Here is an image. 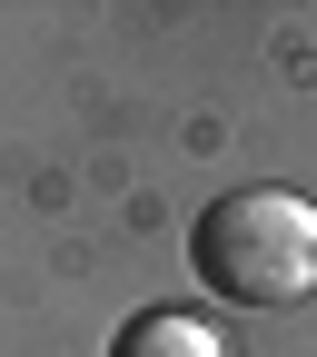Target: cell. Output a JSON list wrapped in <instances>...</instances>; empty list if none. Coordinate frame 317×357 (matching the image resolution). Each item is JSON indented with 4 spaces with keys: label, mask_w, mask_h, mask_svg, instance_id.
I'll return each instance as SVG.
<instances>
[{
    "label": "cell",
    "mask_w": 317,
    "mask_h": 357,
    "mask_svg": "<svg viewBox=\"0 0 317 357\" xmlns=\"http://www.w3.org/2000/svg\"><path fill=\"white\" fill-rule=\"evenodd\" d=\"M189 278L229 307H297L317 288V199L229 189L189 218Z\"/></svg>",
    "instance_id": "6da1fadb"
},
{
    "label": "cell",
    "mask_w": 317,
    "mask_h": 357,
    "mask_svg": "<svg viewBox=\"0 0 317 357\" xmlns=\"http://www.w3.org/2000/svg\"><path fill=\"white\" fill-rule=\"evenodd\" d=\"M109 357H229V347H218V328L189 318V307H139V318L109 337Z\"/></svg>",
    "instance_id": "7a4b0ae2"
}]
</instances>
